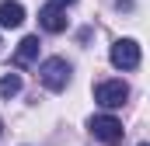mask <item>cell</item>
<instances>
[{
  "label": "cell",
  "instance_id": "1",
  "mask_svg": "<svg viewBox=\"0 0 150 146\" xmlns=\"http://www.w3.org/2000/svg\"><path fill=\"white\" fill-rule=\"evenodd\" d=\"M38 80H42L49 91H63V87L70 84V63H67V59H59V56L45 59V63L38 66Z\"/></svg>",
  "mask_w": 150,
  "mask_h": 146
},
{
  "label": "cell",
  "instance_id": "2",
  "mask_svg": "<svg viewBox=\"0 0 150 146\" xmlns=\"http://www.w3.org/2000/svg\"><path fill=\"white\" fill-rule=\"evenodd\" d=\"M87 129H91V136L94 139H101V143H122V136H126V129H122V122L115 118V115H94L91 122H87Z\"/></svg>",
  "mask_w": 150,
  "mask_h": 146
},
{
  "label": "cell",
  "instance_id": "3",
  "mask_svg": "<svg viewBox=\"0 0 150 146\" xmlns=\"http://www.w3.org/2000/svg\"><path fill=\"white\" fill-rule=\"evenodd\" d=\"M126 98H129V87L122 80H101L94 87V101L101 108H119V105H126Z\"/></svg>",
  "mask_w": 150,
  "mask_h": 146
},
{
  "label": "cell",
  "instance_id": "4",
  "mask_svg": "<svg viewBox=\"0 0 150 146\" xmlns=\"http://www.w3.org/2000/svg\"><path fill=\"white\" fill-rule=\"evenodd\" d=\"M112 66L115 70H136L140 66V45L133 38H119L112 45Z\"/></svg>",
  "mask_w": 150,
  "mask_h": 146
},
{
  "label": "cell",
  "instance_id": "5",
  "mask_svg": "<svg viewBox=\"0 0 150 146\" xmlns=\"http://www.w3.org/2000/svg\"><path fill=\"white\" fill-rule=\"evenodd\" d=\"M38 25H42V32L59 35V32L67 28V11H63L59 4H45V7L38 11Z\"/></svg>",
  "mask_w": 150,
  "mask_h": 146
},
{
  "label": "cell",
  "instance_id": "6",
  "mask_svg": "<svg viewBox=\"0 0 150 146\" xmlns=\"http://www.w3.org/2000/svg\"><path fill=\"white\" fill-rule=\"evenodd\" d=\"M21 21H25V7L18 0H4L0 4V25L4 28H18Z\"/></svg>",
  "mask_w": 150,
  "mask_h": 146
},
{
  "label": "cell",
  "instance_id": "7",
  "mask_svg": "<svg viewBox=\"0 0 150 146\" xmlns=\"http://www.w3.org/2000/svg\"><path fill=\"white\" fill-rule=\"evenodd\" d=\"M35 56H38V35L21 38V45H18V52H14V66H28Z\"/></svg>",
  "mask_w": 150,
  "mask_h": 146
},
{
  "label": "cell",
  "instance_id": "8",
  "mask_svg": "<svg viewBox=\"0 0 150 146\" xmlns=\"http://www.w3.org/2000/svg\"><path fill=\"white\" fill-rule=\"evenodd\" d=\"M14 94H21V77L18 73L0 77V98H14Z\"/></svg>",
  "mask_w": 150,
  "mask_h": 146
},
{
  "label": "cell",
  "instance_id": "9",
  "mask_svg": "<svg viewBox=\"0 0 150 146\" xmlns=\"http://www.w3.org/2000/svg\"><path fill=\"white\" fill-rule=\"evenodd\" d=\"M56 4H59V7H63V4H74V0H56Z\"/></svg>",
  "mask_w": 150,
  "mask_h": 146
},
{
  "label": "cell",
  "instance_id": "10",
  "mask_svg": "<svg viewBox=\"0 0 150 146\" xmlns=\"http://www.w3.org/2000/svg\"><path fill=\"white\" fill-rule=\"evenodd\" d=\"M0 136H4V122H0Z\"/></svg>",
  "mask_w": 150,
  "mask_h": 146
},
{
  "label": "cell",
  "instance_id": "11",
  "mask_svg": "<svg viewBox=\"0 0 150 146\" xmlns=\"http://www.w3.org/2000/svg\"><path fill=\"white\" fill-rule=\"evenodd\" d=\"M140 146H147V143H140Z\"/></svg>",
  "mask_w": 150,
  "mask_h": 146
}]
</instances>
